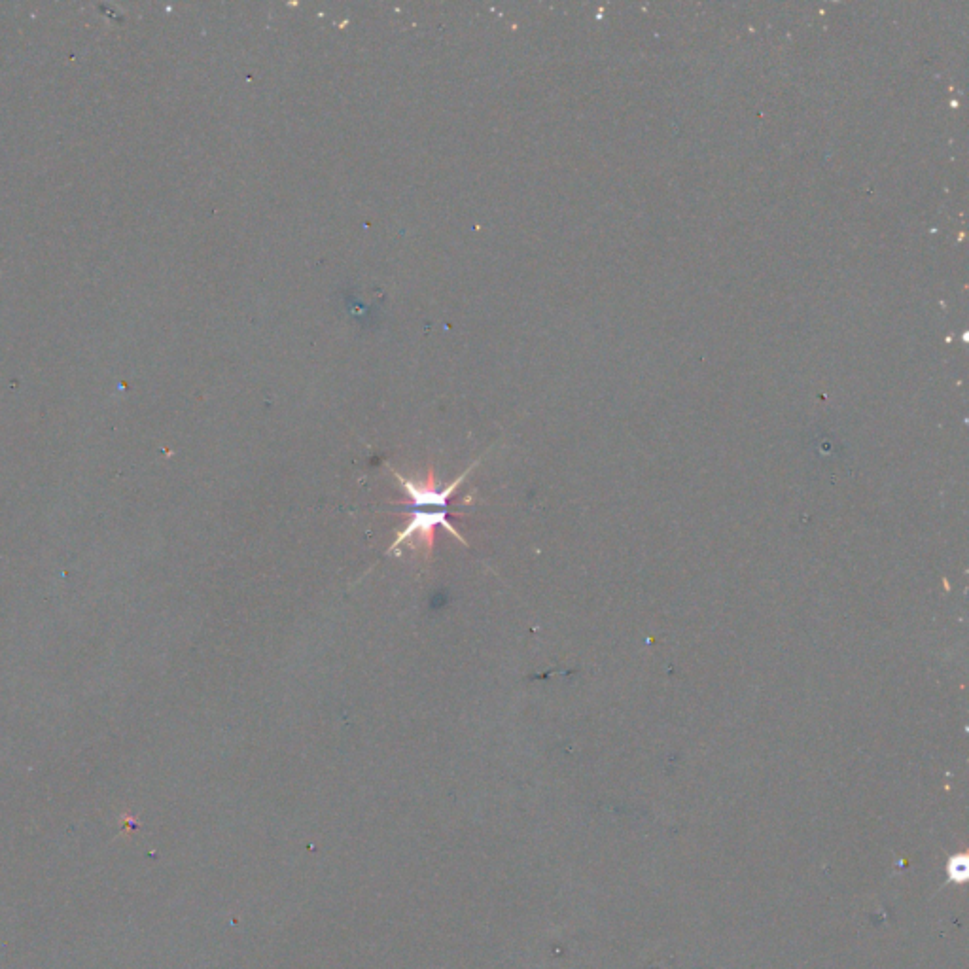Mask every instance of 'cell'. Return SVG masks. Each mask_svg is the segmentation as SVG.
<instances>
[{"instance_id": "7a4b0ae2", "label": "cell", "mask_w": 969, "mask_h": 969, "mask_svg": "<svg viewBox=\"0 0 969 969\" xmlns=\"http://www.w3.org/2000/svg\"><path fill=\"white\" fill-rule=\"evenodd\" d=\"M477 464H479V460L474 462L470 468H466L455 481H451L445 487H440L438 477L434 474V468H428V474L424 477V481L409 479V477L398 474L396 470H390V472L394 474L396 481L400 483V487L407 494V498H409V504H407L409 510H424V508L447 510L449 500L457 494L460 485L466 481V477L472 474V470L476 468Z\"/></svg>"}, {"instance_id": "6da1fadb", "label": "cell", "mask_w": 969, "mask_h": 969, "mask_svg": "<svg viewBox=\"0 0 969 969\" xmlns=\"http://www.w3.org/2000/svg\"><path fill=\"white\" fill-rule=\"evenodd\" d=\"M438 527H443L447 532L453 534L460 544L466 546V540L462 538L455 527L449 523V513L447 510H409V521L404 530L396 534L394 544L388 547L387 555H396V551L402 546H409L411 549H423L424 553H432L434 549V532Z\"/></svg>"}]
</instances>
